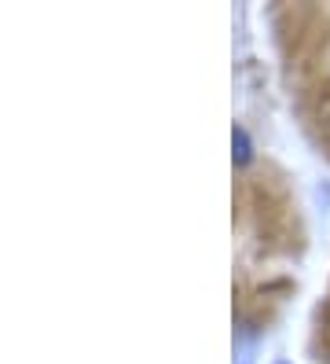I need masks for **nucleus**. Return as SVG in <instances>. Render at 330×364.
Wrapping results in <instances>:
<instances>
[{"instance_id":"nucleus-1","label":"nucleus","mask_w":330,"mask_h":364,"mask_svg":"<svg viewBox=\"0 0 330 364\" xmlns=\"http://www.w3.org/2000/svg\"><path fill=\"white\" fill-rule=\"evenodd\" d=\"M319 133H323V140L330 147V85H326V92L319 96Z\"/></svg>"},{"instance_id":"nucleus-2","label":"nucleus","mask_w":330,"mask_h":364,"mask_svg":"<svg viewBox=\"0 0 330 364\" xmlns=\"http://www.w3.org/2000/svg\"><path fill=\"white\" fill-rule=\"evenodd\" d=\"M235 162H250V136H246V129H235Z\"/></svg>"}]
</instances>
